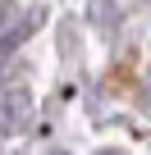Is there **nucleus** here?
<instances>
[{"label": "nucleus", "mask_w": 151, "mask_h": 155, "mask_svg": "<svg viewBox=\"0 0 151 155\" xmlns=\"http://www.w3.org/2000/svg\"><path fill=\"white\" fill-rule=\"evenodd\" d=\"M96 155H124V150H96Z\"/></svg>", "instance_id": "nucleus-2"}, {"label": "nucleus", "mask_w": 151, "mask_h": 155, "mask_svg": "<svg viewBox=\"0 0 151 155\" xmlns=\"http://www.w3.org/2000/svg\"><path fill=\"white\" fill-rule=\"evenodd\" d=\"M28 91H9V96H0V132H19L28 123Z\"/></svg>", "instance_id": "nucleus-1"}]
</instances>
